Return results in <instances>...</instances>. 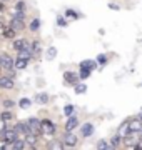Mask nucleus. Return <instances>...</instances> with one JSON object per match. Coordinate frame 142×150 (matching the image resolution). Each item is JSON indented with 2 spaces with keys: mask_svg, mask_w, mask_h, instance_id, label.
<instances>
[{
  "mask_svg": "<svg viewBox=\"0 0 142 150\" xmlns=\"http://www.w3.org/2000/svg\"><path fill=\"white\" fill-rule=\"evenodd\" d=\"M0 139H2V142H7V144H13V142L18 139V134L15 132V129H13V127L4 125V129L0 130Z\"/></svg>",
  "mask_w": 142,
  "mask_h": 150,
  "instance_id": "nucleus-1",
  "label": "nucleus"
},
{
  "mask_svg": "<svg viewBox=\"0 0 142 150\" xmlns=\"http://www.w3.org/2000/svg\"><path fill=\"white\" fill-rule=\"evenodd\" d=\"M40 123H42V135H45V137H52V135L57 134V125H55L52 120L44 118V120H40Z\"/></svg>",
  "mask_w": 142,
  "mask_h": 150,
  "instance_id": "nucleus-2",
  "label": "nucleus"
},
{
  "mask_svg": "<svg viewBox=\"0 0 142 150\" xmlns=\"http://www.w3.org/2000/svg\"><path fill=\"white\" fill-rule=\"evenodd\" d=\"M27 125H28L30 134L37 135V137H40V135H42V123H40V118H37V117L27 118Z\"/></svg>",
  "mask_w": 142,
  "mask_h": 150,
  "instance_id": "nucleus-3",
  "label": "nucleus"
},
{
  "mask_svg": "<svg viewBox=\"0 0 142 150\" xmlns=\"http://www.w3.org/2000/svg\"><path fill=\"white\" fill-rule=\"evenodd\" d=\"M79 144V140H77V137L72 132H65L64 134V137H62V144H60V147L62 149H72V147H75V145Z\"/></svg>",
  "mask_w": 142,
  "mask_h": 150,
  "instance_id": "nucleus-4",
  "label": "nucleus"
},
{
  "mask_svg": "<svg viewBox=\"0 0 142 150\" xmlns=\"http://www.w3.org/2000/svg\"><path fill=\"white\" fill-rule=\"evenodd\" d=\"M0 67L4 70H9V72L13 70V59L9 54H5V52L0 54Z\"/></svg>",
  "mask_w": 142,
  "mask_h": 150,
  "instance_id": "nucleus-5",
  "label": "nucleus"
},
{
  "mask_svg": "<svg viewBox=\"0 0 142 150\" xmlns=\"http://www.w3.org/2000/svg\"><path fill=\"white\" fill-rule=\"evenodd\" d=\"M13 87H15L13 77H10V75H0V88L2 90H12Z\"/></svg>",
  "mask_w": 142,
  "mask_h": 150,
  "instance_id": "nucleus-6",
  "label": "nucleus"
},
{
  "mask_svg": "<svg viewBox=\"0 0 142 150\" xmlns=\"http://www.w3.org/2000/svg\"><path fill=\"white\" fill-rule=\"evenodd\" d=\"M0 30H2V37L7 38V40H13V38L17 37V30L13 27H10V25H7V23L0 28Z\"/></svg>",
  "mask_w": 142,
  "mask_h": 150,
  "instance_id": "nucleus-7",
  "label": "nucleus"
},
{
  "mask_svg": "<svg viewBox=\"0 0 142 150\" xmlns=\"http://www.w3.org/2000/svg\"><path fill=\"white\" fill-rule=\"evenodd\" d=\"M77 127H79V118H77L75 115H70V117H67L65 125H64L65 132H74V130H75Z\"/></svg>",
  "mask_w": 142,
  "mask_h": 150,
  "instance_id": "nucleus-8",
  "label": "nucleus"
},
{
  "mask_svg": "<svg viewBox=\"0 0 142 150\" xmlns=\"http://www.w3.org/2000/svg\"><path fill=\"white\" fill-rule=\"evenodd\" d=\"M13 129H15V132L18 134V137H20V139H23L27 134H30L28 125H27V120H23V122H17V125L13 127Z\"/></svg>",
  "mask_w": 142,
  "mask_h": 150,
  "instance_id": "nucleus-9",
  "label": "nucleus"
},
{
  "mask_svg": "<svg viewBox=\"0 0 142 150\" xmlns=\"http://www.w3.org/2000/svg\"><path fill=\"white\" fill-rule=\"evenodd\" d=\"M28 45H30V42H28L27 38H13V40H12V48H13V50H17V52H18V50H22V48H25V47H28Z\"/></svg>",
  "mask_w": 142,
  "mask_h": 150,
  "instance_id": "nucleus-10",
  "label": "nucleus"
},
{
  "mask_svg": "<svg viewBox=\"0 0 142 150\" xmlns=\"http://www.w3.org/2000/svg\"><path fill=\"white\" fill-rule=\"evenodd\" d=\"M94 130H95V127H94V123H90V122H87V123H84L82 127H80V135L82 137H92L94 135Z\"/></svg>",
  "mask_w": 142,
  "mask_h": 150,
  "instance_id": "nucleus-11",
  "label": "nucleus"
},
{
  "mask_svg": "<svg viewBox=\"0 0 142 150\" xmlns=\"http://www.w3.org/2000/svg\"><path fill=\"white\" fill-rule=\"evenodd\" d=\"M79 80H80V79H79V75L74 74V72H65V74H64V82L69 83V85H75Z\"/></svg>",
  "mask_w": 142,
  "mask_h": 150,
  "instance_id": "nucleus-12",
  "label": "nucleus"
},
{
  "mask_svg": "<svg viewBox=\"0 0 142 150\" xmlns=\"http://www.w3.org/2000/svg\"><path fill=\"white\" fill-rule=\"evenodd\" d=\"M33 102L40 103V105H47V103L50 102V97H49V93L42 92V93H37V95L33 97Z\"/></svg>",
  "mask_w": 142,
  "mask_h": 150,
  "instance_id": "nucleus-13",
  "label": "nucleus"
},
{
  "mask_svg": "<svg viewBox=\"0 0 142 150\" xmlns=\"http://www.w3.org/2000/svg\"><path fill=\"white\" fill-rule=\"evenodd\" d=\"M17 54H18L17 57H22V59L28 60V62L33 59V54H32V48H30V45H28V47H25V48H22V50H18Z\"/></svg>",
  "mask_w": 142,
  "mask_h": 150,
  "instance_id": "nucleus-14",
  "label": "nucleus"
},
{
  "mask_svg": "<svg viewBox=\"0 0 142 150\" xmlns=\"http://www.w3.org/2000/svg\"><path fill=\"white\" fill-rule=\"evenodd\" d=\"M117 134L124 139V137H127V135H131V130H129V118H126L124 122L120 123V127H119V132Z\"/></svg>",
  "mask_w": 142,
  "mask_h": 150,
  "instance_id": "nucleus-15",
  "label": "nucleus"
},
{
  "mask_svg": "<svg viewBox=\"0 0 142 150\" xmlns=\"http://www.w3.org/2000/svg\"><path fill=\"white\" fill-rule=\"evenodd\" d=\"M13 67H15V70H25L28 67V60L17 57V59H13Z\"/></svg>",
  "mask_w": 142,
  "mask_h": 150,
  "instance_id": "nucleus-16",
  "label": "nucleus"
},
{
  "mask_svg": "<svg viewBox=\"0 0 142 150\" xmlns=\"http://www.w3.org/2000/svg\"><path fill=\"white\" fill-rule=\"evenodd\" d=\"M15 118V113L12 112L10 108H7V110H4V112L0 113V120L4 123H7V122H10V120H13Z\"/></svg>",
  "mask_w": 142,
  "mask_h": 150,
  "instance_id": "nucleus-17",
  "label": "nucleus"
},
{
  "mask_svg": "<svg viewBox=\"0 0 142 150\" xmlns=\"http://www.w3.org/2000/svg\"><path fill=\"white\" fill-rule=\"evenodd\" d=\"M122 142H124V139H122V137H120L119 134L115 135V137H112V139H110V149H119L120 145H122Z\"/></svg>",
  "mask_w": 142,
  "mask_h": 150,
  "instance_id": "nucleus-18",
  "label": "nucleus"
},
{
  "mask_svg": "<svg viewBox=\"0 0 142 150\" xmlns=\"http://www.w3.org/2000/svg\"><path fill=\"white\" fill-rule=\"evenodd\" d=\"M79 79L80 80H85V79H89L90 75H92V70L90 69H87V67H80V70H79Z\"/></svg>",
  "mask_w": 142,
  "mask_h": 150,
  "instance_id": "nucleus-19",
  "label": "nucleus"
},
{
  "mask_svg": "<svg viewBox=\"0 0 142 150\" xmlns=\"http://www.w3.org/2000/svg\"><path fill=\"white\" fill-rule=\"evenodd\" d=\"M30 48H32V54H33V59L40 55V40H33L30 42Z\"/></svg>",
  "mask_w": 142,
  "mask_h": 150,
  "instance_id": "nucleus-20",
  "label": "nucleus"
},
{
  "mask_svg": "<svg viewBox=\"0 0 142 150\" xmlns=\"http://www.w3.org/2000/svg\"><path fill=\"white\" fill-rule=\"evenodd\" d=\"M80 67H87V69H90L94 72V70L97 69V62H95V60H90V59L82 60V62H80Z\"/></svg>",
  "mask_w": 142,
  "mask_h": 150,
  "instance_id": "nucleus-21",
  "label": "nucleus"
},
{
  "mask_svg": "<svg viewBox=\"0 0 142 150\" xmlns=\"http://www.w3.org/2000/svg\"><path fill=\"white\" fill-rule=\"evenodd\" d=\"M38 28H40V18H33V20H30V23H28V30L30 32H38Z\"/></svg>",
  "mask_w": 142,
  "mask_h": 150,
  "instance_id": "nucleus-22",
  "label": "nucleus"
},
{
  "mask_svg": "<svg viewBox=\"0 0 142 150\" xmlns=\"http://www.w3.org/2000/svg\"><path fill=\"white\" fill-rule=\"evenodd\" d=\"M32 103H33V100H30V98H27V97H23V98L18 100V107L23 108V110H27V108H30Z\"/></svg>",
  "mask_w": 142,
  "mask_h": 150,
  "instance_id": "nucleus-23",
  "label": "nucleus"
},
{
  "mask_svg": "<svg viewBox=\"0 0 142 150\" xmlns=\"http://www.w3.org/2000/svg\"><path fill=\"white\" fill-rule=\"evenodd\" d=\"M74 87H75L74 90H75L77 95H82V93H85V92H87V85H85V83H79V82H77Z\"/></svg>",
  "mask_w": 142,
  "mask_h": 150,
  "instance_id": "nucleus-24",
  "label": "nucleus"
},
{
  "mask_svg": "<svg viewBox=\"0 0 142 150\" xmlns=\"http://www.w3.org/2000/svg\"><path fill=\"white\" fill-rule=\"evenodd\" d=\"M15 12H23V13H25V12H27V4H25L23 0H18L15 4Z\"/></svg>",
  "mask_w": 142,
  "mask_h": 150,
  "instance_id": "nucleus-25",
  "label": "nucleus"
},
{
  "mask_svg": "<svg viewBox=\"0 0 142 150\" xmlns=\"http://www.w3.org/2000/svg\"><path fill=\"white\" fill-rule=\"evenodd\" d=\"M74 113H75V107L70 105V103H67L65 107H64V115H65V117H70V115H74Z\"/></svg>",
  "mask_w": 142,
  "mask_h": 150,
  "instance_id": "nucleus-26",
  "label": "nucleus"
},
{
  "mask_svg": "<svg viewBox=\"0 0 142 150\" xmlns=\"http://www.w3.org/2000/svg\"><path fill=\"white\" fill-rule=\"evenodd\" d=\"M95 149H99V150H109L110 149V144L107 142V140H99L97 145H95Z\"/></svg>",
  "mask_w": 142,
  "mask_h": 150,
  "instance_id": "nucleus-27",
  "label": "nucleus"
},
{
  "mask_svg": "<svg viewBox=\"0 0 142 150\" xmlns=\"http://www.w3.org/2000/svg\"><path fill=\"white\" fill-rule=\"evenodd\" d=\"M65 15H67V18H74V20L80 18V13H77V12L72 10V8H67V10H65Z\"/></svg>",
  "mask_w": 142,
  "mask_h": 150,
  "instance_id": "nucleus-28",
  "label": "nucleus"
},
{
  "mask_svg": "<svg viewBox=\"0 0 142 150\" xmlns=\"http://www.w3.org/2000/svg\"><path fill=\"white\" fill-rule=\"evenodd\" d=\"M95 62H97L99 65H105L107 62H109V57H107L105 54H99L97 59H95Z\"/></svg>",
  "mask_w": 142,
  "mask_h": 150,
  "instance_id": "nucleus-29",
  "label": "nucleus"
},
{
  "mask_svg": "<svg viewBox=\"0 0 142 150\" xmlns=\"http://www.w3.org/2000/svg\"><path fill=\"white\" fill-rule=\"evenodd\" d=\"M55 55H57V48H55V47H49V50H47V60H54Z\"/></svg>",
  "mask_w": 142,
  "mask_h": 150,
  "instance_id": "nucleus-30",
  "label": "nucleus"
},
{
  "mask_svg": "<svg viewBox=\"0 0 142 150\" xmlns=\"http://www.w3.org/2000/svg\"><path fill=\"white\" fill-rule=\"evenodd\" d=\"M2 105L5 108H12V107H15V102H13L12 98H4V100H2Z\"/></svg>",
  "mask_w": 142,
  "mask_h": 150,
  "instance_id": "nucleus-31",
  "label": "nucleus"
},
{
  "mask_svg": "<svg viewBox=\"0 0 142 150\" xmlns=\"http://www.w3.org/2000/svg\"><path fill=\"white\" fill-rule=\"evenodd\" d=\"M57 25H59V27H67V25H69V22H67L64 17H59V18H57Z\"/></svg>",
  "mask_w": 142,
  "mask_h": 150,
  "instance_id": "nucleus-32",
  "label": "nucleus"
},
{
  "mask_svg": "<svg viewBox=\"0 0 142 150\" xmlns=\"http://www.w3.org/2000/svg\"><path fill=\"white\" fill-rule=\"evenodd\" d=\"M110 8V10H120V7L117 5V4H109V5H107Z\"/></svg>",
  "mask_w": 142,
  "mask_h": 150,
  "instance_id": "nucleus-33",
  "label": "nucleus"
},
{
  "mask_svg": "<svg viewBox=\"0 0 142 150\" xmlns=\"http://www.w3.org/2000/svg\"><path fill=\"white\" fill-rule=\"evenodd\" d=\"M4 12H5V2L0 0V13H4Z\"/></svg>",
  "mask_w": 142,
  "mask_h": 150,
  "instance_id": "nucleus-34",
  "label": "nucleus"
},
{
  "mask_svg": "<svg viewBox=\"0 0 142 150\" xmlns=\"http://www.w3.org/2000/svg\"><path fill=\"white\" fill-rule=\"evenodd\" d=\"M136 134H137V139H139V142H142V127H141L139 130H137Z\"/></svg>",
  "mask_w": 142,
  "mask_h": 150,
  "instance_id": "nucleus-35",
  "label": "nucleus"
},
{
  "mask_svg": "<svg viewBox=\"0 0 142 150\" xmlns=\"http://www.w3.org/2000/svg\"><path fill=\"white\" fill-rule=\"evenodd\" d=\"M4 25H5V18H4V17L0 15V28L4 27Z\"/></svg>",
  "mask_w": 142,
  "mask_h": 150,
  "instance_id": "nucleus-36",
  "label": "nucleus"
},
{
  "mask_svg": "<svg viewBox=\"0 0 142 150\" xmlns=\"http://www.w3.org/2000/svg\"><path fill=\"white\" fill-rule=\"evenodd\" d=\"M137 118H139V120L142 122V112H141V113H137Z\"/></svg>",
  "mask_w": 142,
  "mask_h": 150,
  "instance_id": "nucleus-37",
  "label": "nucleus"
},
{
  "mask_svg": "<svg viewBox=\"0 0 142 150\" xmlns=\"http://www.w3.org/2000/svg\"><path fill=\"white\" fill-rule=\"evenodd\" d=\"M0 75H2V67H0Z\"/></svg>",
  "mask_w": 142,
  "mask_h": 150,
  "instance_id": "nucleus-38",
  "label": "nucleus"
}]
</instances>
